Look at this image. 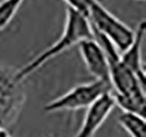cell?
<instances>
[{"label":"cell","instance_id":"obj_1","mask_svg":"<svg viewBox=\"0 0 146 137\" xmlns=\"http://www.w3.org/2000/svg\"><path fill=\"white\" fill-rule=\"evenodd\" d=\"M93 34L104 49L108 61L110 92L115 98V106H119L123 112L145 117V84L142 83L134 72L123 63L117 49L105 37L94 31Z\"/></svg>","mask_w":146,"mask_h":137},{"label":"cell","instance_id":"obj_2","mask_svg":"<svg viewBox=\"0 0 146 137\" xmlns=\"http://www.w3.org/2000/svg\"><path fill=\"white\" fill-rule=\"evenodd\" d=\"M93 37L94 34L92 27L87 17L73 8L66 7L64 26L58 39L23 68H19L17 77L20 80L25 81L49 61L63 53L73 46H77L81 41Z\"/></svg>","mask_w":146,"mask_h":137},{"label":"cell","instance_id":"obj_3","mask_svg":"<svg viewBox=\"0 0 146 137\" xmlns=\"http://www.w3.org/2000/svg\"><path fill=\"white\" fill-rule=\"evenodd\" d=\"M27 93L17 70L0 63V129L8 131L19 120Z\"/></svg>","mask_w":146,"mask_h":137},{"label":"cell","instance_id":"obj_4","mask_svg":"<svg viewBox=\"0 0 146 137\" xmlns=\"http://www.w3.org/2000/svg\"><path fill=\"white\" fill-rule=\"evenodd\" d=\"M87 19L93 31L105 37L119 52L126 50L134 40L135 30L111 13L98 0L91 2Z\"/></svg>","mask_w":146,"mask_h":137},{"label":"cell","instance_id":"obj_5","mask_svg":"<svg viewBox=\"0 0 146 137\" xmlns=\"http://www.w3.org/2000/svg\"><path fill=\"white\" fill-rule=\"evenodd\" d=\"M111 91L108 82L94 80L76 85L62 95L48 101L43 106L46 113L75 112L88 108L103 94Z\"/></svg>","mask_w":146,"mask_h":137},{"label":"cell","instance_id":"obj_6","mask_svg":"<svg viewBox=\"0 0 146 137\" xmlns=\"http://www.w3.org/2000/svg\"><path fill=\"white\" fill-rule=\"evenodd\" d=\"M115 108L111 92H107L86 108L83 122L75 137H94Z\"/></svg>","mask_w":146,"mask_h":137},{"label":"cell","instance_id":"obj_7","mask_svg":"<svg viewBox=\"0 0 146 137\" xmlns=\"http://www.w3.org/2000/svg\"><path fill=\"white\" fill-rule=\"evenodd\" d=\"M77 46L88 73L96 80L110 83L108 61L99 42L93 37L81 41Z\"/></svg>","mask_w":146,"mask_h":137},{"label":"cell","instance_id":"obj_8","mask_svg":"<svg viewBox=\"0 0 146 137\" xmlns=\"http://www.w3.org/2000/svg\"><path fill=\"white\" fill-rule=\"evenodd\" d=\"M145 32V21H141L135 29V37L131 45L123 52H119V57L123 63L127 67H129L139 78V80L144 84L146 80V74L142 61V46H143Z\"/></svg>","mask_w":146,"mask_h":137},{"label":"cell","instance_id":"obj_9","mask_svg":"<svg viewBox=\"0 0 146 137\" xmlns=\"http://www.w3.org/2000/svg\"><path fill=\"white\" fill-rule=\"evenodd\" d=\"M119 126L130 137H146L145 117L128 112H122L117 118Z\"/></svg>","mask_w":146,"mask_h":137},{"label":"cell","instance_id":"obj_10","mask_svg":"<svg viewBox=\"0 0 146 137\" xmlns=\"http://www.w3.org/2000/svg\"><path fill=\"white\" fill-rule=\"evenodd\" d=\"M25 0H1L0 1V31L10 24L20 10Z\"/></svg>","mask_w":146,"mask_h":137},{"label":"cell","instance_id":"obj_11","mask_svg":"<svg viewBox=\"0 0 146 137\" xmlns=\"http://www.w3.org/2000/svg\"><path fill=\"white\" fill-rule=\"evenodd\" d=\"M63 1L66 3L68 7L77 10L87 17L89 7H90V4L93 0H63Z\"/></svg>","mask_w":146,"mask_h":137},{"label":"cell","instance_id":"obj_12","mask_svg":"<svg viewBox=\"0 0 146 137\" xmlns=\"http://www.w3.org/2000/svg\"><path fill=\"white\" fill-rule=\"evenodd\" d=\"M0 137H12L11 135L9 134V132H4V133H2V134L0 135Z\"/></svg>","mask_w":146,"mask_h":137},{"label":"cell","instance_id":"obj_13","mask_svg":"<svg viewBox=\"0 0 146 137\" xmlns=\"http://www.w3.org/2000/svg\"><path fill=\"white\" fill-rule=\"evenodd\" d=\"M4 132H7V131H5V130H1V129H0V135L2 134V133H4Z\"/></svg>","mask_w":146,"mask_h":137}]
</instances>
